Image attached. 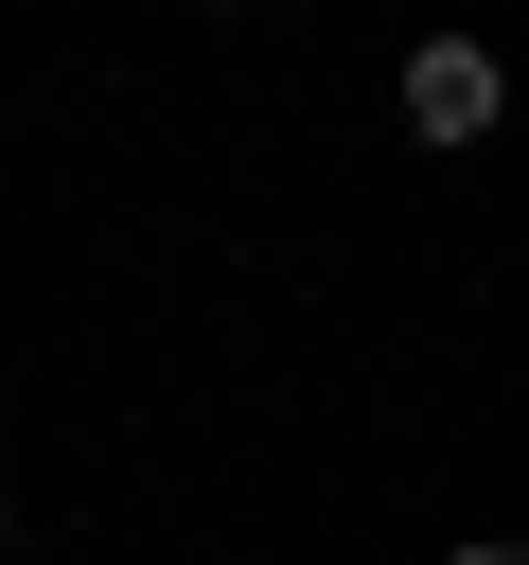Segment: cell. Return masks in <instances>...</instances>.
Returning <instances> with one entry per match:
<instances>
[{
  "instance_id": "cell-1",
  "label": "cell",
  "mask_w": 529,
  "mask_h": 565,
  "mask_svg": "<svg viewBox=\"0 0 529 565\" xmlns=\"http://www.w3.org/2000/svg\"><path fill=\"white\" fill-rule=\"evenodd\" d=\"M406 124H423V141H494V124H511V71H494L476 35H406Z\"/></svg>"
},
{
  "instance_id": "cell-2",
  "label": "cell",
  "mask_w": 529,
  "mask_h": 565,
  "mask_svg": "<svg viewBox=\"0 0 529 565\" xmlns=\"http://www.w3.org/2000/svg\"><path fill=\"white\" fill-rule=\"evenodd\" d=\"M441 565H529V547H511V530H458V547H441Z\"/></svg>"
},
{
  "instance_id": "cell-3",
  "label": "cell",
  "mask_w": 529,
  "mask_h": 565,
  "mask_svg": "<svg viewBox=\"0 0 529 565\" xmlns=\"http://www.w3.org/2000/svg\"><path fill=\"white\" fill-rule=\"evenodd\" d=\"M0 530H18V494H0Z\"/></svg>"
}]
</instances>
